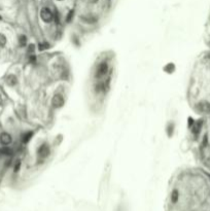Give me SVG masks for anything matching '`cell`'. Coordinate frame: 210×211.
<instances>
[{"mask_svg":"<svg viewBox=\"0 0 210 211\" xmlns=\"http://www.w3.org/2000/svg\"><path fill=\"white\" fill-rule=\"evenodd\" d=\"M5 82H6V83L9 86H15L18 83V78H17V76H16V75L9 74V75H7L6 80H5Z\"/></svg>","mask_w":210,"mask_h":211,"instance_id":"7","label":"cell"},{"mask_svg":"<svg viewBox=\"0 0 210 211\" xmlns=\"http://www.w3.org/2000/svg\"><path fill=\"white\" fill-rule=\"evenodd\" d=\"M6 37L4 36L3 34L0 33V47H4L5 44H6Z\"/></svg>","mask_w":210,"mask_h":211,"instance_id":"12","label":"cell"},{"mask_svg":"<svg viewBox=\"0 0 210 211\" xmlns=\"http://www.w3.org/2000/svg\"><path fill=\"white\" fill-rule=\"evenodd\" d=\"M32 135H33V133H32L31 131L25 132V133H23L22 136H21V141H22L23 143H28L29 141H30Z\"/></svg>","mask_w":210,"mask_h":211,"instance_id":"8","label":"cell"},{"mask_svg":"<svg viewBox=\"0 0 210 211\" xmlns=\"http://www.w3.org/2000/svg\"><path fill=\"white\" fill-rule=\"evenodd\" d=\"M39 47H40L41 50H44V48L47 47V44H39Z\"/></svg>","mask_w":210,"mask_h":211,"instance_id":"15","label":"cell"},{"mask_svg":"<svg viewBox=\"0 0 210 211\" xmlns=\"http://www.w3.org/2000/svg\"><path fill=\"white\" fill-rule=\"evenodd\" d=\"M106 85H105L104 83H99L98 85L96 86L95 90L97 93H103V92H105V90H106Z\"/></svg>","mask_w":210,"mask_h":211,"instance_id":"10","label":"cell"},{"mask_svg":"<svg viewBox=\"0 0 210 211\" xmlns=\"http://www.w3.org/2000/svg\"><path fill=\"white\" fill-rule=\"evenodd\" d=\"M199 110L204 113H210V103L209 102H201L198 104Z\"/></svg>","mask_w":210,"mask_h":211,"instance_id":"6","label":"cell"},{"mask_svg":"<svg viewBox=\"0 0 210 211\" xmlns=\"http://www.w3.org/2000/svg\"><path fill=\"white\" fill-rule=\"evenodd\" d=\"M201 128H202V121H196V123L194 124L193 128H192V131H193V133H194V134H198L199 132H200Z\"/></svg>","mask_w":210,"mask_h":211,"instance_id":"9","label":"cell"},{"mask_svg":"<svg viewBox=\"0 0 210 211\" xmlns=\"http://www.w3.org/2000/svg\"><path fill=\"white\" fill-rule=\"evenodd\" d=\"M108 72V64L106 62H102L98 65L96 69V73H95V76L97 78H101L106 75V73Z\"/></svg>","mask_w":210,"mask_h":211,"instance_id":"1","label":"cell"},{"mask_svg":"<svg viewBox=\"0 0 210 211\" xmlns=\"http://www.w3.org/2000/svg\"><path fill=\"white\" fill-rule=\"evenodd\" d=\"M27 42V37L25 36V35H21L20 37H19V43H20L21 47H23V45H25Z\"/></svg>","mask_w":210,"mask_h":211,"instance_id":"13","label":"cell"},{"mask_svg":"<svg viewBox=\"0 0 210 211\" xmlns=\"http://www.w3.org/2000/svg\"><path fill=\"white\" fill-rule=\"evenodd\" d=\"M51 153V149H50V146L47 143H44L39 148H38V156H40L41 159H45L50 156Z\"/></svg>","mask_w":210,"mask_h":211,"instance_id":"3","label":"cell"},{"mask_svg":"<svg viewBox=\"0 0 210 211\" xmlns=\"http://www.w3.org/2000/svg\"><path fill=\"white\" fill-rule=\"evenodd\" d=\"M71 18H73V12H69V15H68V17H67V21L70 22V21H71Z\"/></svg>","mask_w":210,"mask_h":211,"instance_id":"14","label":"cell"},{"mask_svg":"<svg viewBox=\"0 0 210 211\" xmlns=\"http://www.w3.org/2000/svg\"><path fill=\"white\" fill-rule=\"evenodd\" d=\"M12 141V138L10 136V134H9L7 132H2L0 134V143L4 146H7L9 145Z\"/></svg>","mask_w":210,"mask_h":211,"instance_id":"4","label":"cell"},{"mask_svg":"<svg viewBox=\"0 0 210 211\" xmlns=\"http://www.w3.org/2000/svg\"><path fill=\"white\" fill-rule=\"evenodd\" d=\"M52 105L55 108H60L64 105V98L62 95H55L52 99Z\"/></svg>","mask_w":210,"mask_h":211,"instance_id":"5","label":"cell"},{"mask_svg":"<svg viewBox=\"0 0 210 211\" xmlns=\"http://www.w3.org/2000/svg\"><path fill=\"white\" fill-rule=\"evenodd\" d=\"M40 18L45 23H51L54 19V15L48 7H42L41 10H40Z\"/></svg>","mask_w":210,"mask_h":211,"instance_id":"2","label":"cell"},{"mask_svg":"<svg viewBox=\"0 0 210 211\" xmlns=\"http://www.w3.org/2000/svg\"><path fill=\"white\" fill-rule=\"evenodd\" d=\"M59 1H62V0H59Z\"/></svg>","mask_w":210,"mask_h":211,"instance_id":"16","label":"cell"},{"mask_svg":"<svg viewBox=\"0 0 210 211\" xmlns=\"http://www.w3.org/2000/svg\"><path fill=\"white\" fill-rule=\"evenodd\" d=\"M21 165H22V163H21L20 160H17V161L15 162V164H13V172H19L20 171V168H21Z\"/></svg>","mask_w":210,"mask_h":211,"instance_id":"11","label":"cell"}]
</instances>
